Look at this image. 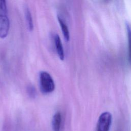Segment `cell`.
Wrapping results in <instances>:
<instances>
[{
  "label": "cell",
  "instance_id": "6da1fadb",
  "mask_svg": "<svg viewBox=\"0 0 131 131\" xmlns=\"http://www.w3.org/2000/svg\"><path fill=\"white\" fill-rule=\"evenodd\" d=\"M10 30V21L8 14L6 0H0V38L7 37Z\"/></svg>",
  "mask_w": 131,
  "mask_h": 131
},
{
  "label": "cell",
  "instance_id": "ba28073f",
  "mask_svg": "<svg viewBox=\"0 0 131 131\" xmlns=\"http://www.w3.org/2000/svg\"><path fill=\"white\" fill-rule=\"evenodd\" d=\"M27 93L31 98H35L36 96V90L32 85H29L27 87Z\"/></svg>",
  "mask_w": 131,
  "mask_h": 131
},
{
  "label": "cell",
  "instance_id": "7a4b0ae2",
  "mask_svg": "<svg viewBox=\"0 0 131 131\" xmlns=\"http://www.w3.org/2000/svg\"><path fill=\"white\" fill-rule=\"evenodd\" d=\"M39 85L41 92L45 94L52 93L55 89L53 79L46 71H42L39 74Z\"/></svg>",
  "mask_w": 131,
  "mask_h": 131
},
{
  "label": "cell",
  "instance_id": "8992f818",
  "mask_svg": "<svg viewBox=\"0 0 131 131\" xmlns=\"http://www.w3.org/2000/svg\"><path fill=\"white\" fill-rule=\"evenodd\" d=\"M61 123V115L60 112H57L54 114L52 118V125L54 131H60Z\"/></svg>",
  "mask_w": 131,
  "mask_h": 131
},
{
  "label": "cell",
  "instance_id": "9c48e42d",
  "mask_svg": "<svg viewBox=\"0 0 131 131\" xmlns=\"http://www.w3.org/2000/svg\"><path fill=\"white\" fill-rule=\"evenodd\" d=\"M128 32V48H129V58L131 60V29L128 27L127 28Z\"/></svg>",
  "mask_w": 131,
  "mask_h": 131
},
{
  "label": "cell",
  "instance_id": "5b68a950",
  "mask_svg": "<svg viewBox=\"0 0 131 131\" xmlns=\"http://www.w3.org/2000/svg\"><path fill=\"white\" fill-rule=\"evenodd\" d=\"M57 20L62 31V35L66 41H68L70 40V32L68 27L64 20L59 15H57Z\"/></svg>",
  "mask_w": 131,
  "mask_h": 131
},
{
  "label": "cell",
  "instance_id": "277c9868",
  "mask_svg": "<svg viewBox=\"0 0 131 131\" xmlns=\"http://www.w3.org/2000/svg\"><path fill=\"white\" fill-rule=\"evenodd\" d=\"M54 43L56 47V50L59 58L61 60H64V50H63L62 42H61L60 37L57 34H55L54 35Z\"/></svg>",
  "mask_w": 131,
  "mask_h": 131
},
{
  "label": "cell",
  "instance_id": "3957f363",
  "mask_svg": "<svg viewBox=\"0 0 131 131\" xmlns=\"http://www.w3.org/2000/svg\"><path fill=\"white\" fill-rule=\"evenodd\" d=\"M112 121V116L110 112L102 113L98 120L97 131H109Z\"/></svg>",
  "mask_w": 131,
  "mask_h": 131
},
{
  "label": "cell",
  "instance_id": "52a82bcc",
  "mask_svg": "<svg viewBox=\"0 0 131 131\" xmlns=\"http://www.w3.org/2000/svg\"><path fill=\"white\" fill-rule=\"evenodd\" d=\"M25 18L27 24V26L29 30L30 31H32L34 29V24H33V18L32 16L31 13L29 10V9L28 7H26L25 8Z\"/></svg>",
  "mask_w": 131,
  "mask_h": 131
}]
</instances>
